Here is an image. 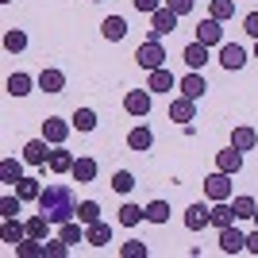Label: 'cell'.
I'll list each match as a JSON object with an SVG mask.
<instances>
[{
    "label": "cell",
    "mask_w": 258,
    "mask_h": 258,
    "mask_svg": "<svg viewBox=\"0 0 258 258\" xmlns=\"http://www.w3.org/2000/svg\"><path fill=\"white\" fill-rule=\"evenodd\" d=\"M39 212L50 220L54 227L58 224H70V220H77V201H74V189L70 185H43V193H39Z\"/></svg>",
    "instance_id": "1"
},
{
    "label": "cell",
    "mask_w": 258,
    "mask_h": 258,
    "mask_svg": "<svg viewBox=\"0 0 258 258\" xmlns=\"http://www.w3.org/2000/svg\"><path fill=\"white\" fill-rule=\"evenodd\" d=\"M166 58H170V54L162 46V39H147V43L135 50V62H139V70H147V74L158 70V66H166Z\"/></svg>",
    "instance_id": "2"
},
{
    "label": "cell",
    "mask_w": 258,
    "mask_h": 258,
    "mask_svg": "<svg viewBox=\"0 0 258 258\" xmlns=\"http://www.w3.org/2000/svg\"><path fill=\"white\" fill-rule=\"evenodd\" d=\"M177 12L170 8V4H162L158 12H151V31H147V39H162V35H173L177 31Z\"/></svg>",
    "instance_id": "3"
},
{
    "label": "cell",
    "mask_w": 258,
    "mask_h": 258,
    "mask_svg": "<svg viewBox=\"0 0 258 258\" xmlns=\"http://www.w3.org/2000/svg\"><path fill=\"white\" fill-rule=\"evenodd\" d=\"M205 197L208 201H231V173L216 170L205 177Z\"/></svg>",
    "instance_id": "4"
},
{
    "label": "cell",
    "mask_w": 258,
    "mask_h": 258,
    "mask_svg": "<svg viewBox=\"0 0 258 258\" xmlns=\"http://www.w3.org/2000/svg\"><path fill=\"white\" fill-rule=\"evenodd\" d=\"M70 127H74L70 119H62V116H46V119H43V139L50 143V147H62V143L70 139Z\"/></svg>",
    "instance_id": "5"
},
{
    "label": "cell",
    "mask_w": 258,
    "mask_h": 258,
    "mask_svg": "<svg viewBox=\"0 0 258 258\" xmlns=\"http://www.w3.org/2000/svg\"><path fill=\"white\" fill-rule=\"evenodd\" d=\"M123 112L135 116V119L151 116V89H131L127 97H123Z\"/></svg>",
    "instance_id": "6"
},
{
    "label": "cell",
    "mask_w": 258,
    "mask_h": 258,
    "mask_svg": "<svg viewBox=\"0 0 258 258\" xmlns=\"http://www.w3.org/2000/svg\"><path fill=\"white\" fill-rule=\"evenodd\" d=\"M197 39L205 46H224V23L212 20V16H205V20L197 23Z\"/></svg>",
    "instance_id": "7"
},
{
    "label": "cell",
    "mask_w": 258,
    "mask_h": 258,
    "mask_svg": "<svg viewBox=\"0 0 258 258\" xmlns=\"http://www.w3.org/2000/svg\"><path fill=\"white\" fill-rule=\"evenodd\" d=\"M23 162H27V166H39V170H46V162H50V143H46V139L23 143Z\"/></svg>",
    "instance_id": "8"
},
{
    "label": "cell",
    "mask_w": 258,
    "mask_h": 258,
    "mask_svg": "<svg viewBox=\"0 0 258 258\" xmlns=\"http://www.w3.org/2000/svg\"><path fill=\"white\" fill-rule=\"evenodd\" d=\"M220 250H224V254H239V250H247V235H243L235 224L220 227Z\"/></svg>",
    "instance_id": "9"
},
{
    "label": "cell",
    "mask_w": 258,
    "mask_h": 258,
    "mask_svg": "<svg viewBox=\"0 0 258 258\" xmlns=\"http://www.w3.org/2000/svg\"><path fill=\"white\" fill-rule=\"evenodd\" d=\"M177 89H181V97H189V100H201L208 93V81L201 77V70H189V74L177 81Z\"/></svg>",
    "instance_id": "10"
},
{
    "label": "cell",
    "mask_w": 258,
    "mask_h": 258,
    "mask_svg": "<svg viewBox=\"0 0 258 258\" xmlns=\"http://www.w3.org/2000/svg\"><path fill=\"white\" fill-rule=\"evenodd\" d=\"M147 89L151 93H170V89H177V77H173L170 66H158V70H151L147 74Z\"/></svg>",
    "instance_id": "11"
},
{
    "label": "cell",
    "mask_w": 258,
    "mask_h": 258,
    "mask_svg": "<svg viewBox=\"0 0 258 258\" xmlns=\"http://www.w3.org/2000/svg\"><path fill=\"white\" fill-rule=\"evenodd\" d=\"M208 224H212V208H208V205L197 201V205L185 208V227H189V231H205Z\"/></svg>",
    "instance_id": "12"
},
{
    "label": "cell",
    "mask_w": 258,
    "mask_h": 258,
    "mask_svg": "<svg viewBox=\"0 0 258 258\" xmlns=\"http://www.w3.org/2000/svg\"><path fill=\"white\" fill-rule=\"evenodd\" d=\"M220 66H224L227 74H231V70H243V66H247V50L239 43H224L220 46Z\"/></svg>",
    "instance_id": "13"
},
{
    "label": "cell",
    "mask_w": 258,
    "mask_h": 258,
    "mask_svg": "<svg viewBox=\"0 0 258 258\" xmlns=\"http://www.w3.org/2000/svg\"><path fill=\"white\" fill-rule=\"evenodd\" d=\"M170 119H173V123H181V127H189V119H197V100L177 97L170 104Z\"/></svg>",
    "instance_id": "14"
},
{
    "label": "cell",
    "mask_w": 258,
    "mask_h": 258,
    "mask_svg": "<svg viewBox=\"0 0 258 258\" xmlns=\"http://www.w3.org/2000/svg\"><path fill=\"white\" fill-rule=\"evenodd\" d=\"M216 170H224V173H231V177H235V173L243 170V151H239V147L220 151V154H216Z\"/></svg>",
    "instance_id": "15"
},
{
    "label": "cell",
    "mask_w": 258,
    "mask_h": 258,
    "mask_svg": "<svg viewBox=\"0 0 258 258\" xmlns=\"http://www.w3.org/2000/svg\"><path fill=\"white\" fill-rule=\"evenodd\" d=\"M208 50H212V46H205L201 39H193V43H189V46L181 50V58H185V66H189V70H205Z\"/></svg>",
    "instance_id": "16"
},
{
    "label": "cell",
    "mask_w": 258,
    "mask_h": 258,
    "mask_svg": "<svg viewBox=\"0 0 258 258\" xmlns=\"http://www.w3.org/2000/svg\"><path fill=\"white\" fill-rule=\"evenodd\" d=\"M100 35H104L108 43L127 39V20H123V16H108V20H100Z\"/></svg>",
    "instance_id": "17"
},
{
    "label": "cell",
    "mask_w": 258,
    "mask_h": 258,
    "mask_svg": "<svg viewBox=\"0 0 258 258\" xmlns=\"http://www.w3.org/2000/svg\"><path fill=\"white\" fill-rule=\"evenodd\" d=\"M85 243L89 247H108V243H112V224H104V220L89 224L85 227Z\"/></svg>",
    "instance_id": "18"
},
{
    "label": "cell",
    "mask_w": 258,
    "mask_h": 258,
    "mask_svg": "<svg viewBox=\"0 0 258 258\" xmlns=\"http://www.w3.org/2000/svg\"><path fill=\"white\" fill-rule=\"evenodd\" d=\"M35 81H39V89H43V93H62V89H66V74H62V70H54V66H46Z\"/></svg>",
    "instance_id": "19"
},
{
    "label": "cell",
    "mask_w": 258,
    "mask_h": 258,
    "mask_svg": "<svg viewBox=\"0 0 258 258\" xmlns=\"http://www.w3.org/2000/svg\"><path fill=\"white\" fill-rule=\"evenodd\" d=\"M74 154H70V151H66V147H54V151H50V162H46V170H50V173H74Z\"/></svg>",
    "instance_id": "20"
},
{
    "label": "cell",
    "mask_w": 258,
    "mask_h": 258,
    "mask_svg": "<svg viewBox=\"0 0 258 258\" xmlns=\"http://www.w3.org/2000/svg\"><path fill=\"white\" fill-rule=\"evenodd\" d=\"M127 147H131V151H151V147H154V131L147 127V123L131 127L127 131Z\"/></svg>",
    "instance_id": "21"
},
{
    "label": "cell",
    "mask_w": 258,
    "mask_h": 258,
    "mask_svg": "<svg viewBox=\"0 0 258 258\" xmlns=\"http://www.w3.org/2000/svg\"><path fill=\"white\" fill-rule=\"evenodd\" d=\"M31 85H39L31 74H12L8 81H4V89H8V97H27L31 93Z\"/></svg>",
    "instance_id": "22"
},
{
    "label": "cell",
    "mask_w": 258,
    "mask_h": 258,
    "mask_svg": "<svg viewBox=\"0 0 258 258\" xmlns=\"http://www.w3.org/2000/svg\"><path fill=\"white\" fill-rule=\"evenodd\" d=\"M20 177H23V162H20V158H0V181L16 189V181H20Z\"/></svg>",
    "instance_id": "23"
},
{
    "label": "cell",
    "mask_w": 258,
    "mask_h": 258,
    "mask_svg": "<svg viewBox=\"0 0 258 258\" xmlns=\"http://www.w3.org/2000/svg\"><path fill=\"white\" fill-rule=\"evenodd\" d=\"M74 181H77V185L97 181V158H77V162H74Z\"/></svg>",
    "instance_id": "24"
},
{
    "label": "cell",
    "mask_w": 258,
    "mask_h": 258,
    "mask_svg": "<svg viewBox=\"0 0 258 258\" xmlns=\"http://www.w3.org/2000/svg\"><path fill=\"white\" fill-rule=\"evenodd\" d=\"M231 208H235V220H254L258 201H254V197H247V193H239V197H231Z\"/></svg>",
    "instance_id": "25"
},
{
    "label": "cell",
    "mask_w": 258,
    "mask_h": 258,
    "mask_svg": "<svg viewBox=\"0 0 258 258\" xmlns=\"http://www.w3.org/2000/svg\"><path fill=\"white\" fill-rule=\"evenodd\" d=\"M58 235L70 243V247H77V243H85V224L81 220H70V224H58Z\"/></svg>",
    "instance_id": "26"
},
{
    "label": "cell",
    "mask_w": 258,
    "mask_h": 258,
    "mask_svg": "<svg viewBox=\"0 0 258 258\" xmlns=\"http://www.w3.org/2000/svg\"><path fill=\"white\" fill-rule=\"evenodd\" d=\"M231 147H239V151H254V147H258V131L254 127H235V131H231Z\"/></svg>",
    "instance_id": "27"
},
{
    "label": "cell",
    "mask_w": 258,
    "mask_h": 258,
    "mask_svg": "<svg viewBox=\"0 0 258 258\" xmlns=\"http://www.w3.org/2000/svg\"><path fill=\"white\" fill-rule=\"evenodd\" d=\"M227 224H235V208L227 201H212V227H227Z\"/></svg>",
    "instance_id": "28"
},
{
    "label": "cell",
    "mask_w": 258,
    "mask_h": 258,
    "mask_svg": "<svg viewBox=\"0 0 258 258\" xmlns=\"http://www.w3.org/2000/svg\"><path fill=\"white\" fill-rule=\"evenodd\" d=\"M23 239H27V224H20V220H4V243H8V247H20Z\"/></svg>",
    "instance_id": "29"
},
{
    "label": "cell",
    "mask_w": 258,
    "mask_h": 258,
    "mask_svg": "<svg viewBox=\"0 0 258 258\" xmlns=\"http://www.w3.org/2000/svg\"><path fill=\"white\" fill-rule=\"evenodd\" d=\"M208 16L220 23H227L231 16H235V0H208Z\"/></svg>",
    "instance_id": "30"
},
{
    "label": "cell",
    "mask_w": 258,
    "mask_h": 258,
    "mask_svg": "<svg viewBox=\"0 0 258 258\" xmlns=\"http://www.w3.org/2000/svg\"><path fill=\"white\" fill-rule=\"evenodd\" d=\"M70 123H74L77 131H97V123H100V119H97V112H93V108H77Z\"/></svg>",
    "instance_id": "31"
},
{
    "label": "cell",
    "mask_w": 258,
    "mask_h": 258,
    "mask_svg": "<svg viewBox=\"0 0 258 258\" xmlns=\"http://www.w3.org/2000/svg\"><path fill=\"white\" fill-rule=\"evenodd\" d=\"M143 220H147V208H139V205H123L119 208V224L123 227H139Z\"/></svg>",
    "instance_id": "32"
},
{
    "label": "cell",
    "mask_w": 258,
    "mask_h": 258,
    "mask_svg": "<svg viewBox=\"0 0 258 258\" xmlns=\"http://www.w3.org/2000/svg\"><path fill=\"white\" fill-rule=\"evenodd\" d=\"M16 254H20V258H46V250H43V239L27 235V239L20 243V247H16Z\"/></svg>",
    "instance_id": "33"
},
{
    "label": "cell",
    "mask_w": 258,
    "mask_h": 258,
    "mask_svg": "<svg viewBox=\"0 0 258 258\" xmlns=\"http://www.w3.org/2000/svg\"><path fill=\"white\" fill-rule=\"evenodd\" d=\"M16 193H20V201H39L43 185L35 181V177H20V181H16Z\"/></svg>",
    "instance_id": "34"
},
{
    "label": "cell",
    "mask_w": 258,
    "mask_h": 258,
    "mask_svg": "<svg viewBox=\"0 0 258 258\" xmlns=\"http://www.w3.org/2000/svg\"><path fill=\"white\" fill-rule=\"evenodd\" d=\"M50 220H46V216L43 212H35L31 216V220H27V235H35V239H46V235H50Z\"/></svg>",
    "instance_id": "35"
},
{
    "label": "cell",
    "mask_w": 258,
    "mask_h": 258,
    "mask_svg": "<svg viewBox=\"0 0 258 258\" xmlns=\"http://www.w3.org/2000/svg\"><path fill=\"white\" fill-rule=\"evenodd\" d=\"M20 208H23L20 193H8L4 201H0V220H16V216H20Z\"/></svg>",
    "instance_id": "36"
},
{
    "label": "cell",
    "mask_w": 258,
    "mask_h": 258,
    "mask_svg": "<svg viewBox=\"0 0 258 258\" xmlns=\"http://www.w3.org/2000/svg\"><path fill=\"white\" fill-rule=\"evenodd\" d=\"M4 50H8V54H20V50H27V35H23L20 27H12V31L4 35Z\"/></svg>",
    "instance_id": "37"
},
{
    "label": "cell",
    "mask_w": 258,
    "mask_h": 258,
    "mask_svg": "<svg viewBox=\"0 0 258 258\" xmlns=\"http://www.w3.org/2000/svg\"><path fill=\"white\" fill-rule=\"evenodd\" d=\"M77 220H81V224H97V220H100V205H97V201H81V205H77Z\"/></svg>",
    "instance_id": "38"
},
{
    "label": "cell",
    "mask_w": 258,
    "mask_h": 258,
    "mask_svg": "<svg viewBox=\"0 0 258 258\" xmlns=\"http://www.w3.org/2000/svg\"><path fill=\"white\" fill-rule=\"evenodd\" d=\"M147 220L151 224H170V205L166 201H151L147 205Z\"/></svg>",
    "instance_id": "39"
},
{
    "label": "cell",
    "mask_w": 258,
    "mask_h": 258,
    "mask_svg": "<svg viewBox=\"0 0 258 258\" xmlns=\"http://www.w3.org/2000/svg\"><path fill=\"white\" fill-rule=\"evenodd\" d=\"M112 189H116V193H131V189H135V173L131 170H116L112 173Z\"/></svg>",
    "instance_id": "40"
},
{
    "label": "cell",
    "mask_w": 258,
    "mask_h": 258,
    "mask_svg": "<svg viewBox=\"0 0 258 258\" xmlns=\"http://www.w3.org/2000/svg\"><path fill=\"white\" fill-rule=\"evenodd\" d=\"M43 250H46V258H66L70 254V243H66L62 235L58 239H43Z\"/></svg>",
    "instance_id": "41"
},
{
    "label": "cell",
    "mask_w": 258,
    "mask_h": 258,
    "mask_svg": "<svg viewBox=\"0 0 258 258\" xmlns=\"http://www.w3.org/2000/svg\"><path fill=\"white\" fill-rule=\"evenodd\" d=\"M119 254H123V258H147L151 250H147V243H139V239H131V243H123V247H119Z\"/></svg>",
    "instance_id": "42"
},
{
    "label": "cell",
    "mask_w": 258,
    "mask_h": 258,
    "mask_svg": "<svg viewBox=\"0 0 258 258\" xmlns=\"http://www.w3.org/2000/svg\"><path fill=\"white\" fill-rule=\"evenodd\" d=\"M166 4H170V8L177 12V16H189V12L197 8V0H166Z\"/></svg>",
    "instance_id": "43"
},
{
    "label": "cell",
    "mask_w": 258,
    "mask_h": 258,
    "mask_svg": "<svg viewBox=\"0 0 258 258\" xmlns=\"http://www.w3.org/2000/svg\"><path fill=\"white\" fill-rule=\"evenodd\" d=\"M131 4H135V12H147V16H151V12H158L166 0H131Z\"/></svg>",
    "instance_id": "44"
},
{
    "label": "cell",
    "mask_w": 258,
    "mask_h": 258,
    "mask_svg": "<svg viewBox=\"0 0 258 258\" xmlns=\"http://www.w3.org/2000/svg\"><path fill=\"white\" fill-rule=\"evenodd\" d=\"M243 31H247L250 39H258V12H250L247 20H243Z\"/></svg>",
    "instance_id": "45"
},
{
    "label": "cell",
    "mask_w": 258,
    "mask_h": 258,
    "mask_svg": "<svg viewBox=\"0 0 258 258\" xmlns=\"http://www.w3.org/2000/svg\"><path fill=\"white\" fill-rule=\"evenodd\" d=\"M247 250H250V254H258V227L247 235Z\"/></svg>",
    "instance_id": "46"
},
{
    "label": "cell",
    "mask_w": 258,
    "mask_h": 258,
    "mask_svg": "<svg viewBox=\"0 0 258 258\" xmlns=\"http://www.w3.org/2000/svg\"><path fill=\"white\" fill-rule=\"evenodd\" d=\"M254 58H258V39H254Z\"/></svg>",
    "instance_id": "47"
},
{
    "label": "cell",
    "mask_w": 258,
    "mask_h": 258,
    "mask_svg": "<svg viewBox=\"0 0 258 258\" xmlns=\"http://www.w3.org/2000/svg\"><path fill=\"white\" fill-rule=\"evenodd\" d=\"M254 227H258V212H254Z\"/></svg>",
    "instance_id": "48"
},
{
    "label": "cell",
    "mask_w": 258,
    "mask_h": 258,
    "mask_svg": "<svg viewBox=\"0 0 258 258\" xmlns=\"http://www.w3.org/2000/svg\"><path fill=\"white\" fill-rule=\"evenodd\" d=\"M0 4H12V0H0Z\"/></svg>",
    "instance_id": "49"
}]
</instances>
